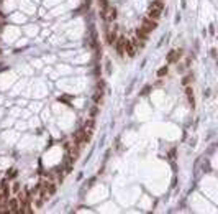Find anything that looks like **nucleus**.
Returning a JSON list of instances; mask_svg holds the SVG:
<instances>
[{
  "label": "nucleus",
  "mask_w": 218,
  "mask_h": 214,
  "mask_svg": "<svg viewBox=\"0 0 218 214\" xmlns=\"http://www.w3.org/2000/svg\"><path fill=\"white\" fill-rule=\"evenodd\" d=\"M7 208H8V212H20V201L17 198H12L7 201Z\"/></svg>",
  "instance_id": "7ed1b4c3"
},
{
  "label": "nucleus",
  "mask_w": 218,
  "mask_h": 214,
  "mask_svg": "<svg viewBox=\"0 0 218 214\" xmlns=\"http://www.w3.org/2000/svg\"><path fill=\"white\" fill-rule=\"evenodd\" d=\"M94 127H95L94 120H92V119H89L87 122H86V125H84V128H82V130L86 132V135L89 137V139L92 137V134H94Z\"/></svg>",
  "instance_id": "20e7f679"
},
{
  "label": "nucleus",
  "mask_w": 218,
  "mask_h": 214,
  "mask_svg": "<svg viewBox=\"0 0 218 214\" xmlns=\"http://www.w3.org/2000/svg\"><path fill=\"white\" fill-rule=\"evenodd\" d=\"M125 51L128 53V56H135L136 54V48L133 46L130 41H126V45H125Z\"/></svg>",
  "instance_id": "423d86ee"
},
{
  "label": "nucleus",
  "mask_w": 218,
  "mask_h": 214,
  "mask_svg": "<svg viewBox=\"0 0 218 214\" xmlns=\"http://www.w3.org/2000/svg\"><path fill=\"white\" fill-rule=\"evenodd\" d=\"M0 188H2V196H3V198H8V193H10V189H8V183H7V181H2Z\"/></svg>",
  "instance_id": "0eeeda50"
},
{
  "label": "nucleus",
  "mask_w": 218,
  "mask_h": 214,
  "mask_svg": "<svg viewBox=\"0 0 218 214\" xmlns=\"http://www.w3.org/2000/svg\"><path fill=\"white\" fill-rule=\"evenodd\" d=\"M138 38H141L143 41H146V40H148V31H144L143 28H141V30H138Z\"/></svg>",
  "instance_id": "9d476101"
},
{
  "label": "nucleus",
  "mask_w": 218,
  "mask_h": 214,
  "mask_svg": "<svg viewBox=\"0 0 218 214\" xmlns=\"http://www.w3.org/2000/svg\"><path fill=\"white\" fill-rule=\"evenodd\" d=\"M157 74H159V76H164V74H167V68H166V66H164V68H161V69L157 71Z\"/></svg>",
  "instance_id": "9b49d317"
},
{
  "label": "nucleus",
  "mask_w": 218,
  "mask_h": 214,
  "mask_svg": "<svg viewBox=\"0 0 218 214\" xmlns=\"http://www.w3.org/2000/svg\"><path fill=\"white\" fill-rule=\"evenodd\" d=\"M125 45H126V38H125V36H120L118 41H116V51H118L120 56L125 54Z\"/></svg>",
  "instance_id": "39448f33"
},
{
  "label": "nucleus",
  "mask_w": 218,
  "mask_h": 214,
  "mask_svg": "<svg viewBox=\"0 0 218 214\" xmlns=\"http://www.w3.org/2000/svg\"><path fill=\"white\" fill-rule=\"evenodd\" d=\"M156 26H157V23L154 22L153 18H144L143 20V25H141V28H143L144 31H153V30H156Z\"/></svg>",
  "instance_id": "f03ea898"
},
{
  "label": "nucleus",
  "mask_w": 218,
  "mask_h": 214,
  "mask_svg": "<svg viewBox=\"0 0 218 214\" xmlns=\"http://www.w3.org/2000/svg\"><path fill=\"white\" fill-rule=\"evenodd\" d=\"M105 10L108 12V13L105 15V17H107L108 20H113V18L116 17V12H115V9H108V7H107V9H105Z\"/></svg>",
  "instance_id": "1a4fd4ad"
},
{
  "label": "nucleus",
  "mask_w": 218,
  "mask_h": 214,
  "mask_svg": "<svg viewBox=\"0 0 218 214\" xmlns=\"http://www.w3.org/2000/svg\"><path fill=\"white\" fill-rule=\"evenodd\" d=\"M18 189H20V184H18V183H15V186H13V191H18Z\"/></svg>",
  "instance_id": "f8f14e48"
},
{
  "label": "nucleus",
  "mask_w": 218,
  "mask_h": 214,
  "mask_svg": "<svg viewBox=\"0 0 218 214\" xmlns=\"http://www.w3.org/2000/svg\"><path fill=\"white\" fill-rule=\"evenodd\" d=\"M179 56H180V50H179V51H172V53L167 56V61H169V63H174L176 59L179 58Z\"/></svg>",
  "instance_id": "6e6552de"
},
{
  "label": "nucleus",
  "mask_w": 218,
  "mask_h": 214,
  "mask_svg": "<svg viewBox=\"0 0 218 214\" xmlns=\"http://www.w3.org/2000/svg\"><path fill=\"white\" fill-rule=\"evenodd\" d=\"M163 9H164V5H163V2H161V0H156V2H153L151 5H149L148 17L153 18V20L159 18V15H161V12H163Z\"/></svg>",
  "instance_id": "f257e3e1"
}]
</instances>
